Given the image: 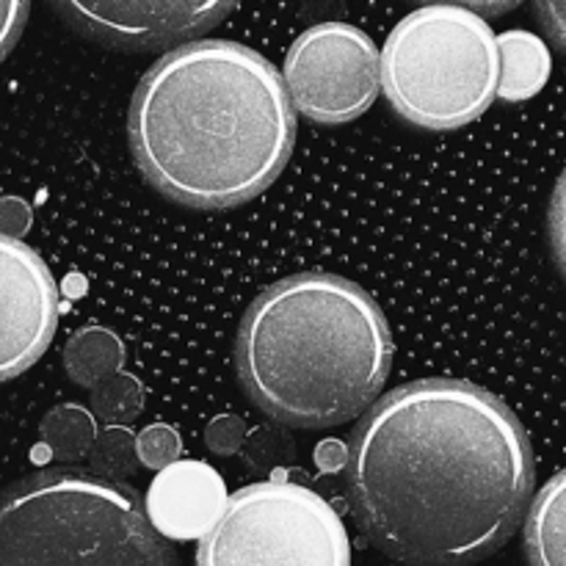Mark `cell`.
<instances>
[{"label": "cell", "mask_w": 566, "mask_h": 566, "mask_svg": "<svg viewBox=\"0 0 566 566\" xmlns=\"http://www.w3.org/2000/svg\"><path fill=\"white\" fill-rule=\"evenodd\" d=\"M354 517L385 556L470 566L501 551L534 497V448L497 396L457 379L396 387L346 451Z\"/></svg>", "instance_id": "1"}, {"label": "cell", "mask_w": 566, "mask_h": 566, "mask_svg": "<svg viewBox=\"0 0 566 566\" xmlns=\"http://www.w3.org/2000/svg\"><path fill=\"white\" fill-rule=\"evenodd\" d=\"M127 133L138 169L164 197L224 210L280 177L296 116L263 55L210 39L180 44L149 66L133 94Z\"/></svg>", "instance_id": "2"}, {"label": "cell", "mask_w": 566, "mask_h": 566, "mask_svg": "<svg viewBox=\"0 0 566 566\" xmlns=\"http://www.w3.org/2000/svg\"><path fill=\"white\" fill-rule=\"evenodd\" d=\"M238 379L269 418L329 429L379 398L392 337L379 304L335 274H296L265 287L235 340Z\"/></svg>", "instance_id": "3"}, {"label": "cell", "mask_w": 566, "mask_h": 566, "mask_svg": "<svg viewBox=\"0 0 566 566\" xmlns=\"http://www.w3.org/2000/svg\"><path fill=\"white\" fill-rule=\"evenodd\" d=\"M0 566H177L125 484L44 470L0 492Z\"/></svg>", "instance_id": "4"}, {"label": "cell", "mask_w": 566, "mask_h": 566, "mask_svg": "<svg viewBox=\"0 0 566 566\" xmlns=\"http://www.w3.org/2000/svg\"><path fill=\"white\" fill-rule=\"evenodd\" d=\"M392 111L423 130H457L497 97V44L464 6H426L403 17L379 53Z\"/></svg>", "instance_id": "5"}, {"label": "cell", "mask_w": 566, "mask_h": 566, "mask_svg": "<svg viewBox=\"0 0 566 566\" xmlns=\"http://www.w3.org/2000/svg\"><path fill=\"white\" fill-rule=\"evenodd\" d=\"M197 566H352L335 509L285 479L243 486L202 536Z\"/></svg>", "instance_id": "6"}, {"label": "cell", "mask_w": 566, "mask_h": 566, "mask_svg": "<svg viewBox=\"0 0 566 566\" xmlns=\"http://www.w3.org/2000/svg\"><path fill=\"white\" fill-rule=\"evenodd\" d=\"M282 83L298 114L318 125H343L379 97V50L359 28L321 22L287 50Z\"/></svg>", "instance_id": "7"}, {"label": "cell", "mask_w": 566, "mask_h": 566, "mask_svg": "<svg viewBox=\"0 0 566 566\" xmlns=\"http://www.w3.org/2000/svg\"><path fill=\"white\" fill-rule=\"evenodd\" d=\"M59 326V287L31 247L0 235V381L25 374Z\"/></svg>", "instance_id": "8"}, {"label": "cell", "mask_w": 566, "mask_h": 566, "mask_svg": "<svg viewBox=\"0 0 566 566\" xmlns=\"http://www.w3.org/2000/svg\"><path fill=\"white\" fill-rule=\"evenodd\" d=\"M75 31L122 50H155L191 42L219 25L235 3H55Z\"/></svg>", "instance_id": "9"}, {"label": "cell", "mask_w": 566, "mask_h": 566, "mask_svg": "<svg viewBox=\"0 0 566 566\" xmlns=\"http://www.w3.org/2000/svg\"><path fill=\"white\" fill-rule=\"evenodd\" d=\"M227 506V486L210 464L175 462L147 492V517L164 539H202Z\"/></svg>", "instance_id": "10"}, {"label": "cell", "mask_w": 566, "mask_h": 566, "mask_svg": "<svg viewBox=\"0 0 566 566\" xmlns=\"http://www.w3.org/2000/svg\"><path fill=\"white\" fill-rule=\"evenodd\" d=\"M497 44V97L520 103L545 88L551 77V53L539 36L528 31H506Z\"/></svg>", "instance_id": "11"}, {"label": "cell", "mask_w": 566, "mask_h": 566, "mask_svg": "<svg viewBox=\"0 0 566 566\" xmlns=\"http://www.w3.org/2000/svg\"><path fill=\"white\" fill-rule=\"evenodd\" d=\"M64 365L77 387L97 390L99 385L122 374L125 343L105 326H86L66 340Z\"/></svg>", "instance_id": "12"}, {"label": "cell", "mask_w": 566, "mask_h": 566, "mask_svg": "<svg viewBox=\"0 0 566 566\" xmlns=\"http://www.w3.org/2000/svg\"><path fill=\"white\" fill-rule=\"evenodd\" d=\"M564 473L553 475L528 509L525 551L531 566H564Z\"/></svg>", "instance_id": "13"}, {"label": "cell", "mask_w": 566, "mask_h": 566, "mask_svg": "<svg viewBox=\"0 0 566 566\" xmlns=\"http://www.w3.org/2000/svg\"><path fill=\"white\" fill-rule=\"evenodd\" d=\"M39 431H42V442L50 457L61 464H72L86 457L94 437H97L94 418L75 403H64V407H55L53 412H48Z\"/></svg>", "instance_id": "14"}, {"label": "cell", "mask_w": 566, "mask_h": 566, "mask_svg": "<svg viewBox=\"0 0 566 566\" xmlns=\"http://www.w3.org/2000/svg\"><path fill=\"white\" fill-rule=\"evenodd\" d=\"M88 464H92V475L108 484H122L130 479L138 470V448L136 434L122 426H108L94 437L92 448H88Z\"/></svg>", "instance_id": "15"}, {"label": "cell", "mask_w": 566, "mask_h": 566, "mask_svg": "<svg viewBox=\"0 0 566 566\" xmlns=\"http://www.w3.org/2000/svg\"><path fill=\"white\" fill-rule=\"evenodd\" d=\"M92 409L103 423L108 426H122L133 423L138 415L144 412V403H147V396H144V387L136 376L130 374H116L114 379H108L105 385H99L97 390H92Z\"/></svg>", "instance_id": "16"}, {"label": "cell", "mask_w": 566, "mask_h": 566, "mask_svg": "<svg viewBox=\"0 0 566 566\" xmlns=\"http://www.w3.org/2000/svg\"><path fill=\"white\" fill-rule=\"evenodd\" d=\"M136 448H138V462L144 468L153 470H166L169 464H175L180 459V434H177L171 426L155 423L147 426L142 434L136 437Z\"/></svg>", "instance_id": "17"}, {"label": "cell", "mask_w": 566, "mask_h": 566, "mask_svg": "<svg viewBox=\"0 0 566 566\" xmlns=\"http://www.w3.org/2000/svg\"><path fill=\"white\" fill-rule=\"evenodd\" d=\"M243 440H247V426L235 415H221L205 431V442L219 457H232L235 451H241Z\"/></svg>", "instance_id": "18"}, {"label": "cell", "mask_w": 566, "mask_h": 566, "mask_svg": "<svg viewBox=\"0 0 566 566\" xmlns=\"http://www.w3.org/2000/svg\"><path fill=\"white\" fill-rule=\"evenodd\" d=\"M28 14H31V6L22 3V0H9V3H0V61L11 53V48L20 39L22 28H25Z\"/></svg>", "instance_id": "19"}, {"label": "cell", "mask_w": 566, "mask_h": 566, "mask_svg": "<svg viewBox=\"0 0 566 566\" xmlns=\"http://www.w3.org/2000/svg\"><path fill=\"white\" fill-rule=\"evenodd\" d=\"M33 210L25 199L20 197H3L0 199V235L20 241L28 230H31Z\"/></svg>", "instance_id": "20"}, {"label": "cell", "mask_w": 566, "mask_h": 566, "mask_svg": "<svg viewBox=\"0 0 566 566\" xmlns=\"http://www.w3.org/2000/svg\"><path fill=\"white\" fill-rule=\"evenodd\" d=\"M536 14L545 22L553 44H556V48H564V3H539L536 6Z\"/></svg>", "instance_id": "21"}, {"label": "cell", "mask_w": 566, "mask_h": 566, "mask_svg": "<svg viewBox=\"0 0 566 566\" xmlns=\"http://www.w3.org/2000/svg\"><path fill=\"white\" fill-rule=\"evenodd\" d=\"M315 459H318L321 470L335 473V470L346 468V448H343L337 440H326L324 446L318 448V453H315Z\"/></svg>", "instance_id": "22"}]
</instances>
